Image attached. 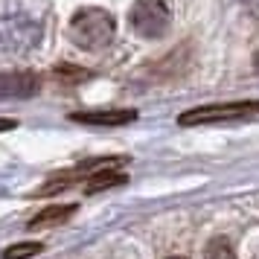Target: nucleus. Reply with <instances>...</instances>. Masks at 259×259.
<instances>
[{
	"label": "nucleus",
	"instance_id": "nucleus-1",
	"mask_svg": "<svg viewBox=\"0 0 259 259\" xmlns=\"http://www.w3.org/2000/svg\"><path fill=\"white\" fill-rule=\"evenodd\" d=\"M117 32V21L114 15L99 9V6H88L70 18V38L76 47L82 50H102L111 44V38Z\"/></svg>",
	"mask_w": 259,
	"mask_h": 259
},
{
	"label": "nucleus",
	"instance_id": "nucleus-2",
	"mask_svg": "<svg viewBox=\"0 0 259 259\" xmlns=\"http://www.w3.org/2000/svg\"><path fill=\"white\" fill-rule=\"evenodd\" d=\"M41 26L24 9L0 6V50L3 53H26L35 47Z\"/></svg>",
	"mask_w": 259,
	"mask_h": 259
},
{
	"label": "nucleus",
	"instance_id": "nucleus-3",
	"mask_svg": "<svg viewBox=\"0 0 259 259\" xmlns=\"http://www.w3.org/2000/svg\"><path fill=\"white\" fill-rule=\"evenodd\" d=\"M259 114V99H239V102H215V105L184 111L178 122L181 125H204V122H227V119H245Z\"/></svg>",
	"mask_w": 259,
	"mask_h": 259
},
{
	"label": "nucleus",
	"instance_id": "nucleus-4",
	"mask_svg": "<svg viewBox=\"0 0 259 259\" xmlns=\"http://www.w3.org/2000/svg\"><path fill=\"white\" fill-rule=\"evenodd\" d=\"M131 29L143 38H163L172 26V12L163 0H137L128 12Z\"/></svg>",
	"mask_w": 259,
	"mask_h": 259
},
{
	"label": "nucleus",
	"instance_id": "nucleus-5",
	"mask_svg": "<svg viewBox=\"0 0 259 259\" xmlns=\"http://www.w3.org/2000/svg\"><path fill=\"white\" fill-rule=\"evenodd\" d=\"M38 76L32 73H0V99H24L38 91Z\"/></svg>",
	"mask_w": 259,
	"mask_h": 259
},
{
	"label": "nucleus",
	"instance_id": "nucleus-6",
	"mask_svg": "<svg viewBox=\"0 0 259 259\" xmlns=\"http://www.w3.org/2000/svg\"><path fill=\"white\" fill-rule=\"evenodd\" d=\"M73 119L88 125H128L137 119V111H79Z\"/></svg>",
	"mask_w": 259,
	"mask_h": 259
},
{
	"label": "nucleus",
	"instance_id": "nucleus-7",
	"mask_svg": "<svg viewBox=\"0 0 259 259\" xmlns=\"http://www.w3.org/2000/svg\"><path fill=\"white\" fill-rule=\"evenodd\" d=\"M119 184H125V175L117 172V169H111V166H102V169H96V172H91L84 178V189L88 192H99V189L119 187Z\"/></svg>",
	"mask_w": 259,
	"mask_h": 259
},
{
	"label": "nucleus",
	"instance_id": "nucleus-8",
	"mask_svg": "<svg viewBox=\"0 0 259 259\" xmlns=\"http://www.w3.org/2000/svg\"><path fill=\"white\" fill-rule=\"evenodd\" d=\"M73 212H76V207H73V204H61V207H47V210L38 212L35 219H29V227L35 230V227H50V224H61V222H67Z\"/></svg>",
	"mask_w": 259,
	"mask_h": 259
},
{
	"label": "nucleus",
	"instance_id": "nucleus-9",
	"mask_svg": "<svg viewBox=\"0 0 259 259\" xmlns=\"http://www.w3.org/2000/svg\"><path fill=\"white\" fill-rule=\"evenodd\" d=\"M41 242H21V245H12L3 250V259H29L35 256V253H41Z\"/></svg>",
	"mask_w": 259,
	"mask_h": 259
},
{
	"label": "nucleus",
	"instance_id": "nucleus-10",
	"mask_svg": "<svg viewBox=\"0 0 259 259\" xmlns=\"http://www.w3.org/2000/svg\"><path fill=\"white\" fill-rule=\"evenodd\" d=\"M204 259H236V253H233V247H230V242L219 236V239H212L210 245H207Z\"/></svg>",
	"mask_w": 259,
	"mask_h": 259
},
{
	"label": "nucleus",
	"instance_id": "nucleus-11",
	"mask_svg": "<svg viewBox=\"0 0 259 259\" xmlns=\"http://www.w3.org/2000/svg\"><path fill=\"white\" fill-rule=\"evenodd\" d=\"M9 128H15L12 119H0V131H9Z\"/></svg>",
	"mask_w": 259,
	"mask_h": 259
},
{
	"label": "nucleus",
	"instance_id": "nucleus-12",
	"mask_svg": "<svg viewBox=\"0 0 259 259\" xmlns=\"http://www.w3.org/2000/svg\"><path fill=\"white\" fill-rule=\"evenodd\" d=\"M253 70L259 73V50H256V56H253Z\"/></svg>",
	"mask_w": 259,
	"mask_h": 259
},
{
	"label": "nucleus",
	"instance_id": "nucleus-13",
	"mask_svg": "<svg viewBox=\"0 0 259 259\" xmlns=\"http://www.w3.org/2000/svg\"><path fill=\"white\" fill-rule=\"evenodd\" d=\"M169 259H184V256H169Z\"/></svg>",
	"mask_w": 259,
	"mask_h": 259
},
{
	"label": "nucleus",
	"instance_id": "nucleus-14",
	"mask_svg": "<svg viewBox=\"0 0 259 259\" xmlns=\"http://www.w3.org/2000/svg\"><path fill=\"white\" fill-rule=\"evenodd\" d=\"M253 259H259V253H256V256H253Z\"/></svg>",
	"mask_w": 259,
	"mask_h": 259
}]
</instances>
